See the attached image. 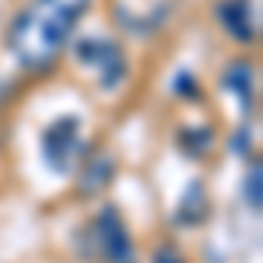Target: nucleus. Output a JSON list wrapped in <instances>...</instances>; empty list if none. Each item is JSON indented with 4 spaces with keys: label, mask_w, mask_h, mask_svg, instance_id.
I'll list each match as a JSON object with an SVG mask.
<instances>
[{
    "label": "nucleus",
    "mask_w": 263,
    "mask_h": 263,
    "mask_svg": "<svg viewBox=\"0 0 263 263\" xmlns=\"http://www.w3.org/2000/svg\"><path fill=\"white\" fill-rule=\"evenodd\" d=\"M95 242H99V253L105 263H137L134 256V239L126 235L120 214L116 211H105L95 224Z\"/></svg>",
    "instance_id": "f257e3e1"
},
{
    "label": "nucleus",
    "mask_w": 263,
    "mask_h": 263,
    "mask_svg": "<svg viewBox=\"0 0 263 263\" xmlns=\"http://www.w3.org/2000/svg\"><path fill=\"white\" fill-rule=\"evenodd\" d=\"M155 263H182V256L172 249V246H162V249L155 253Z\"/></svg>",
    "instance_id": "f03ea898"
}]
</instances>
